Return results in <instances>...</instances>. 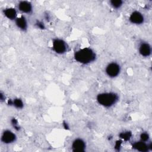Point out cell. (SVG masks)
<instances>
[{"mask_svg":"<svg viewBox=\"0 0 152 152\" xmlns=\"http://www.w3.org/2000/svg\"><path fill=\"white\" fill-rule=\"evenodd\" d=\"M74 58L77 62L87 65L96 60V54L90 48H83L75 52Z\"/></svg>","mask_w":152,"mask_h":152,"instance_id":"1","label":"cell"},{"mask_svg":"<svg viewBox=\"0 0 152 152\" xmlns=\"http://www.w3.org/2000/svg\"><path fill=\"white\" fill-rule=\"evenodd\" d=\"M119 100L118 95L114 92H103L96 97L97 103L104 107H110L115 104Z\"/></svg>","mask_w":152,"mask_h":152,"instance_id":"2","label":"cell"},{"mask_svg":"<svg viewBox=\"0 0 152 152\" xmlns=\"http://www.w3.org/2000/svg\"><path fill=\"white\" fill-rule=\"evenodd\" d=\"M52 48L54 52L62 55L67 52L68 46L66 43L62 39L55 38L52 40Z\"/></svg>","mask_w":152,"mask_h":152,"instance_id":"3","label":"cell"},{"mask_svg":"<svg viewBox=\"0 0 152 152\" xmlns=\"http://www.w3.org/2000/svg\"><path fill=\"white\" fill-rule=\"evenodd\" d=\"M121 72V66L116 62L109 63L105 68L106 74L110 78H115L118 77Z\"/></svg>","mask_w":152,"mask_h":152,"instance_id":"4","label":"cell"},{"mask_svg":"<svg viewBox=\"0 0 152 152\" xmlns=\"http://www.w3.org/2000/svg\"><path fill=\"white\" fill-rule=\"evenodd\" d=\"M17 139V136L12 131L9 129L4 130L1 135V141L5 144H10L14 142Z\"/></svg>","mask_w":152,"mask_h":152,"instance_id":"5","label":"cell"},{"mask_svg":"<svg viewBox=\"0 0 152 152\" xmlns=\"http://www.w3.org/2000/svg\"><path fill=\"white\" fill-rule=\"evenodd\" d=\"M132 147L133 149L137 150L141 152H147L152 148V144L151 142L147 143L146 142H144L141 140L134 142L132 145Z\"/></svg>","mask_w":152,"mask_h":152,"instance_id":"6","label":"cell"},{"mask_svg":"<svg viewBox=\"0 0 152 152\" xmlns=\"http://www.w3.org/2000/svg\"><path fill=\"white\" fill-rule=\"evenodd\" d=\"M72 151L74 152H83L86 151V142L80 138H75L71 144Z\"/></svg>","mask_w":152,"mask_h":152,"instance_id":"7","label":"cell"},{"mask_svg":"<svg viewBox=\"0 0 152 152\" xmlns=\"http://www.w3.org/2000/svg\"><path fill=\"white\" fill-rule=\"evenodd\" d=\"M129 21L134 24L140 25L144 22V15L138 11H134L131 12L129 17Z\"/></svg>","mask_w":152,"mask_h":152,"instance_id":"8","label":"cell"},{"mask_svg":"<svg viewBox=\"0 0 152 152\" xmlns=\"http://www.w3.org/2000/svg\"><path fill=\"white\" fill-rule=\"evenodd\" d=\"M138 52L140 54L144 57H148L151 54V45L146 42H142L140 43L138 47Z\"/></svg>","mask_w":152,"mask_h":152,"instance_id":"9","label":"cell"},{"mask_svg":"<svg viewBox=\"0 0 152 152\" xmlns=\"http://www.w3.org/2000/svg\"><path fill=\"white\" fill-rule=\"evenodd\" d=\"M18 8L19 11L24 14H30L33 11L32 4L26 1H20L18 4Z\"/></svg>","mask_w":152,"mask_h":152,"instance_id":"10","label":"cell"},{"mask_svg":"<svg viewBox=\"0 0 152 152\" xmlns=\"http://www.w3.org/2000/svg\"><path fill=\"white\" fill-rule=\"evenodd\" d=\"M3 14L4 16L10 20H15L17 18V12L15 8L12 7H9L3 10Z\"/></svg>","mask_w":152,"mask_h":152,"instance_id":"11","label":"cell"},{"mask_svg":"<svg viewBox=\"0 0 152 152\" xmlns=\"http://www.w3.org/2000/svg\"><path fill=\"white\" fill-rule=\"evenodd\" d=\"M15 23L17 27L23 31H26L27 29V21L25 17L23 15L17 17L15 20Z\"/></svg>","mask_w":152,"mask_h":152,"instance_id":"12","label":"cell"},{"mask_svg":"<svg viewBox=\"0 0 152 152\" xmlns=\"http://www.w3.org/2000/svg\"><path fill=\"white\" fill-rule=\"evenodd\" d=\"M8 104L18 109H21L24 107V103L20 98H15L13 100L9 99L8 100Z\"/></svg>","mask_w":152,"mask_h":152,"instance_id":"13","label":"cell"},{"mask_svg":"<svg viewBox=\"0 0 152 152\" xmlns=\"http://www.w3.org/2000/svg\"><path fill=\"white\" fill-rule=\"evenodd\" d=\"M119 138L124 141H129L132 137V133L129 131H125L120 132L119 134Z\"/></svg>","mask_w":152,"mask_h":152,"instance_id":"14","label":"cell"},{"mask_svg":"<svg viewBox=\"0 0 152 152\" xmlns=\"http://www.w3.org/2000/svg\"><path fill=\"white\" fill-rule=\"evenodd\" d=\"M109 3L113 8L119 9L123 5L124 2L121 0H111L109 1Z\"/></svg>","mask_w":152,"mask_h":152,"instance_id":"15","label":"cell"},{"mask_svg":"<svg viewBox=\"0 0 152 152\" xmlns=\"http://www.w3.org/2000/svg\"><path fill=\"white\" fill-rule=\"evenodd\" d=\"M140 140L144 141V142H148L149 139H150V135L149 134L146 132H143L142 133H141L140 135Z\"/></svg>","mask_w":152,"mask_h":152,"instance_id":"16","label":"cell"},{"mask_svg":"<svg viewBox=\"0 0 152 152\" xmlns=\"http://www.w3.org/2000/svg\"><path fill=\"white\" fill-rule=\"evenodd\" d=\"M11 124L12 126V127L14 128V129H15V130L18 131L20 129V126L18 125V121H17V120L15 118H13L11 119Z\"/></svg>","mask_w":152,"mask_h":152,"instance_id":"17","label":"cell"},{"mask_svg":"<svg viewBox=\"0 0 152 152\" xmlns=\"http://www.w3.org/2000/svg\"><path fill=\"white\" fill-rule=\"evenodd\" d=\"M36 27L40 29H45V26L44 23L41 21H37L35 23Z\"/></svg>","mask_w":152,"mask_h":152,"instance_id":"18","label":"cell"},{"mask_svg":"<svg viewBox=\"0 0 152 152\" xmlns=\"http://www.w3.org/2000/svg\"><path fill=\"white\" fill-rule=\"evenodd\" d=\"M122 142V140H117L115 142V150H116L118 151H119V150H120V148L121 147Z\"/></svg>","mask_w":152,"mask_h":152,"instance_id":"19","label":"cell"},{"mask_svg":"<svg viewBox=\"0 0 152 152\" xmlns=\"http://www.w3.org/2000/svg\"><path fill=\"white\" fill-rule=\"evenodd\" d=\"M0 99H1V100L2 102L4 101V100H5V96L4 95V94H3L2 92L0 93Z\"/></svg>","mask_w":152,"mask_h":152,"instance_id":"20","label":"cell"},{"mask_svg":"<svg viewBox=\"0 0 152 152\" xmlns=\"http://www.w3.org/2000/svg\"><path fill=\"white\" fill-rule=\"evenodd\" d=\"M63 125H64V128H65V129H68V128H69V127H68V124H67L66 123H64Z\"/></svg>","mask_w":152,"mask_h":152,"instance_id":"21","label":"cell"}]
</instances>
